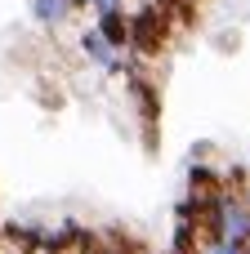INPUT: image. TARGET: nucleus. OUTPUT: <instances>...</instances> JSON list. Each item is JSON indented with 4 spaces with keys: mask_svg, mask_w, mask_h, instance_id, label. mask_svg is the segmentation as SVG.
I'll return each instance as SVG.
<instances>
[{
    "mask_svg": "<svg viewBox=\"0 0 250 254\" xmlns=\"http://www.w3.org/2000/svg\"><path fill=\"white\" fill-rule=\"evenodd\" d=\"M76 49H81V63L94 67V71H103V76H125V67H130V54L112 49V45L94 31V22L76 31Z\"/></svg>",
    "mask_w": 250,
    "mask_h": 254,
    "instance_id": "obj_3",
    "label": "nucleus"
},
{
    "mask_svg": "<svg viewBox=\"0 0 250 254\" xmlns=\"http://www.w3.org/2000/svg\"><path fill=\"white\" fill-rule=\"evenodd\" d=\"M197 254H250V246H233V241H210V246H201Z\"/></svg>",
    "mask_w": 250,
    "mask_h": 254,
    "instance_id": "obj_7",
    "label": "nucleus"
},
{
    "mask_svg": "<svg viewBox=\"0 0 250 254\" xmlns=\"http://www.w3.org/2000/svg\"><path fill=\"white\" fill-rule=\"evenodd\" d=\"M183 4H197V9H201V0H183Z\"/></svg>",
    "mask_w": 250,
    "mask_h": 254,
    "instance_id": "obj_8",
    "label": "nucleus"
},
{
    "mask_svg": "<svg viewBox=\"0 0 250 254\" xmlns=\"http://www.w3.org/2000/svg\"><path fill=\"white\" fill-rule=\"evenodd\" d=\"M94 31L112 45V49H121V54H130V4H112V9H98L94 13Z\"/></svg>",
    "mask_w": 250,
    "mask_h": 254,
    "instance_id": "obj_5",
    "label": "nucleus"
},
{
    "mask_svg": "<svg viewBox=\"0 0 250 254\" xmlns=\"http://www.w3.org/2000/svg\"><path fill=\"white\" fill-rule=\"evenodd\" d=\"M121 80H125V98H130L139 125H143L148 138H152V129H157V121H161V85L148 76V63H134V58H130V67H125Z\"/></svg>",
    "mask_w": 250,
    "mask_h": 254,
    "instance_id": "obj_2",
    "label": "nucleus"
},
{
    "mask_svg": "<svg viewBox=\"0 0 250 254\" xmlns=\"http://www.w3.org/2000/svg\"><path fill=\"white\" fill-rule=\"evenodd\" d=\"M27 13L40 31H63L81 9H76V0H27Z\"/></svg>",
    "mask_w": 250,
    "mask_h": 254,
    "instance_id": "obj_6",
    "label": "nucleus"
},
{
    "mask_svg": "<svg viewBox=\"0 0 250 254\" xmlns=\"http://www.w3.org/2000/svg\"><path fill=\"white\" fill-rule=\"evenodd\" d=\"M174 40V22L170 13L157 4V0H143V4H130V58L134 63H152L170 49Z\"/></svg>",
    "mask_w": 250,
    "mask_h": 254,
    "instance_id": "obj_1",
    "label": "nucleus"
},
{
    "mask_svg": "<svg viewBox=\"0 0 250 254\" xmlns=\"http://www.w3.org/2000/svg\"><path fill=\"white\" fill-rule=\"evenodd\" d=\"M183 192L210 201L215 192H224V165H215L210 156H197V152H192V161L183 165Z\"/></svg>",
    "mask_w": 250,
    "mask_h": 254,
    "instance_id": "obj_4",
    "label": "nucleus"
}]
</instances>
